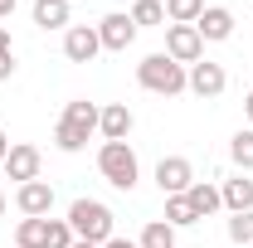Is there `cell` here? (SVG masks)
<instances>
[{"instance_id": "1", "label": "cell", "mask_w": 253, "mask_h": 248, "mask_svg": "<svg viewBox=\"0 0 253 248\" xmlns=\"http://www.w3.org/2000/svg\"><path fill=\"white\" fill-rule=\"evenodd\" d=\"M136 83L146 88V93H161V97H175L190 88V68L185 63H175L170 54H146V59L136 63Z\"/></svg>"}, {"instance_id": "2", "label": "cell", "mask_w": 253, "mask_h": 248, "mask_svg": "<svg viewBox=\"0 0 253 248\" xmlns=\"http://www.w3.org/2000/svg\"><path fill=\"white\" fill-rule=\"evenodd\" d=\"M68 229H73V239H83V244H107V239L117 234V219H112V209H107L102 200H73V205H68Z\"/></svg>"}, {"instance_id": "3", "label": "cell", "mask_w": 253, "mask_h": 248, "mask_svg": "<svg viewBox=\"0 0 253 248\" xmlns=\"http://www.w3.org/2000/svg\"><path fill=\"white\" fill-rule=\"evenodd\" d=\"M97 170H102V180H107L112 190H136V180H141L136 151H131L126 141H102V151H97Z\"/></svg>"}, {"instance_id": "4", "label": "cell", "mask_w": 253, "mask_h": 248, "mask_svg": "<svg viewBox=\"0 0 253 248\" xmlns=\"http://www.w3.org/2000/svg\"><path fill=\"white\" fill-rule=\"evenodd\" d=\"M166 54L175 63H200L205 59V39H200V30L195 25H166Z\"/></svg>"}, {"instance_id": "5", "label": "cell", "mask_w": 253, "mask_h": 248, "mask_svg": "<svg viewBox=\"0 0 253 248\" xmlns=\"http://www.w3.org/2000/svg\"><path fill=\"white\" fill-rule=\"evenodd\" d=\"M156 185H161V195H185L195 185V165L185 156H161L156 161Z\"/></svg>"}, {"instance_id": "6", "label": "cell", "mask_w": 253, "mask_h": 248, "mask_svg": "<svg viewBox=\"0 0 253 248\" xmlns=\"http://www.w3.org/2000/svg\"><path fill=\"white\" fill-rule=\"evenodd\" d=\"M63 54H68V63H93L97 54H102L97 25H68V34H63Z\"/></svg>"}, {"instance_id": "7", "label": "cell", "mask_w": 253, "mask_h": 248, "mask_svg": "<svg viewBox=\"0 0 253 248\" xmlns=\"http://www.w3.org/2000/svg\"><path fill=\"white\" fill-rule=\"evenodd\" d=\"M97 39H102V49H112V54H126V49H131V39H136V25H131V15H122V10L102 15V25H97Z\"/></svg>"}, {"instance_id": "8", "label": "cell", "mask_w": 253, "mask_h": 248, "mask_svg": "<svg viewBox=\"0 0 253 248\" xmlns=\"http://www.w3.org/2000/svg\"><path fill=\"white\" fill-rule=\"evenodd\" d=\"M15 205H20L25 219H49V209H54V185L49 180H30V185L15 190Z\"/></svg>"}, {"instance_id": "9", "label": "cell", "mask_w": 253, "mask_h": 248, "mask_svg": "<svg viewBox=\"0 0 253 248\" xmlns=\"http://www.w3.org/2000/svg\"><path fill=\"white\" fill-rule=\"evenodd\" d=\"M224 88H229V73H224V63H210V59L190 63V93H195V97H219Z\"/></svg>"}, {"instance_id": "10", "label": "cell", "mask_w": 253, "mask_h": 248, "mask_svg": "<svg viewBox=\"0 0 253 248\" xmlns=\"http://www.w3.org/2000/svg\"><path fill=\"white\" fill-rule=\"evenodd\" d=\"M131 126H136V117H131V107H126V102H107V107H102V117H97L102 141H126V136H131Z\"/></svg>"}, {"instance_id": "11", "label": "cell", "mask_w": 253, "mask_h": 248, "mask_svg": "<svg viewBox=\"0 0 253 248\" xmlns=\"http://www.w3.org/2000/svg\"><path fill=\"white\" fill-rule=\"evenodd\" d=\"M5 170H10V180H20V185L39 180V146L15 141V146H10V156H5Z\"/></svg>"}, {"instance_id": "12", "label": "cell", "mask_w": 253, "mask_h": 248, "mask_svg": "<svg viewBox=\"0 0 253 248\" xmlns=\"http://www.w3.org/2000/svg\"><path fill=\"white\" fill-rule=\"evenodd\" d=\"M195 30H200L205 44H219V39L234 34V10H224V5H205V15L195 20Z\"/></svg>"}, {"instance_id": "13", "label": "cell", "mask_w": 253, "mask_h": 248, "mask_svg": "<svg viewBox=\"0 0 253 248\" xmlns=\"http://www.w3.org/2000/svg\"><path fill=\"white\" fill-rule=\"evenodd\" d=\"M97 117H102V107H97V102H88V97H73V102L63 107V122L78 126L83 136H93V131H97Z\"/></svg>"}, {"instance_id": "14", "label": "cell", "mask_w": 253, "mask_h": 248, "mask_svg": "<svg viewBox=\"0 0 253 248\" xmlns=\"http://www.w3.org/2000/svg\"><path fill=\"white\" fill-rule=\"evenodd\" d=\"M185 200H190V209H195V219H210V214H219V209H224L219 185H205V180H195V185L185 190Z\"/></svg>"}, {"instance_id": "15", "label": "cell", "mask_w": 253, "mask_h": 248, "mask_svg": "<svg viewBox=\"0 0 253 248\" xmlns=\"http://www.w3.org/2000/svg\"><path fill=\"white\" fill-rule=\"evenodd\" d=\"M219 200H224V209H234V214L253 209V180H249V175H234V180H224V185H219Z\"/></svg>"}, {"instance_id": "16", "label": "cell", "mask_w": 253, "mask_h": 248, "mask_svg": "<svg viewBox=\"0 0 253 248\" xmlns=\"http://www.w3.org/2000/svg\"><path fill=\"white\" fill-rule=\"evenodd\" d=\"M73 0H34V25L39 30H68V10Z\"/></svg>"}, {"instance_id": "17", "label": "cell", "mask_w": 253, "mask_h": 248, "mask_svg": "<svg viewBox=\"0 0 253 248\" xmlns=\"http://www.w3.org/2000/svg\"><path fill=\"white\" fill-rule=\"evenodd\" d=\"M126 15L136 30H156V25H166V0H136Z\"/></svg>"}, {"instance_id": "18", "label": "cell", "mask_w": 253, "mask_h": 248, "mask_svg": "<svg viewBox=\"0 0 253 248\" xmlns=\"http://www.w3.org/2000/svg\"><path fill=\"white\" fill-rule=\"evenodd\" d=\"M15 244L20 248H49V219H20Z\"/></svg>"}, {"instance_id": "19", "label": "cell", "mask_w": 253, "mask_h": 248, "mask_svg": "<svg viewBox=\"0 0 253 248\" xmlns=\"http://www.w3.org/2000/svg\"><path fill=\"white\" fill-rule=\"evenodd\" d=\"M166 224H170V229H190V224H200L185 195H166Z\"/></svg>"}, {"instance_id": "20", "label": "cell", "mask_w": 253, "mask_h": 248, "mask_svg": "<svg viewBox=\"0 0 253 248\" xmlns=\"http://www.w3.org/2000/svg\"><path fill=\"white\" fill-rule=\"evenodd\" d=\"M141 248H175V229L166 224V219H151L146 229H141V239H136Z\"/></svg>"}, {"instance_id": "21", "label": "cell", "mask_w": 253, "mask_h": 248, "mask_svg": "<svg viewBox=\"0 0 253 248\" xmlns=\"http://www.w3.org/2000/svg\"><path fill=\"white\" fill-rule=\"evenodd\" d=\"M205 15V0H166V20L170 25H195Z\"/></svg>"}, {"instance_id": "22", "label": "cell", "mask_w": 253, "mask_h": 248, "mask_svg": "<svg viewBox=\"0 0 253 248\" xmlns=\"http://www.w3.org/2000/svg\"><path fill=\"white\" fill-rule=\"evenodd\" d=\"M229 156H234V165H239V170H253V126L234 131V141H229Z\"/></svg>"}, {"instance_id": "23", "label": "cell", "mask_w": 253, "mask_h": 248, "mask_svg": "<svg viewBox=\"0 0 253 248\" xmlns=\"http://www.w3.org/2000/svg\"><path fill=\"white\" fill-rule=\"evenodd\" d=\"M54 146L73 156V151H83V146H88V136H83L78 126H68V122H63V117H59V126H54Z\"/></svg>"}, {"instance_id": "24", "label": "cell", "mask_w": 253, "mask_h": 248, "mask_svg": "<svg viewBox=\"0 0 253 248\" xmlns=\"http://www.w3.org/2000/svg\"><path fill=\"white\" fill-rule=\"evenodd\" d=\"M229 239H234V244H253V209L229 219Z\"/></svg>"}, {"instance_id": "25", "label": "cell", "mask_w": 253, "mask_h": 248, "mask_svg": "<svg viewBox=\"0 0 253 248\" xmlns=\"http://www.w3.org/2000/svg\"><path fill=\"white\" fill-rule=\"evenodd\" d=\"M73 229H68V219H49V248H73Z\"/></svg>"}, {"instance_id": "26", "label": "cell", "mask_w": 253, "mask_h": 248, "mask_svg": "<svg viewBox=\"0 0 253 248\" xmlns=\"http://www.w3.org/2000/svg\"><path fill=\"white\" fill-rule=\"evenodd\" d=\"M15 78V54H0V83Z\"/></svg>"}, {"instance_id": "27", "label": "cell", "mask_w": 253, "mask_h": 248, "mask_svg": "<svg viewBox=\"0 0 253 248\" xmlns=\"http://www.w3.org/2000/svg\"><path fill=\"white\" fill-rule=\"evenodd\" d=\"M102 248H141V244H131V239H117V234H112V239H107Z\"/></svg>"}, {"instance_id": "28", "label": "cell", "mask_w": 253, "mask_h": 248, "mask_svg": "<svg viewBox=\"0 0 253 248\" xmlns=\"http://www.w3.org/2000/svg\"><path fill=\"white\" fill-rule=\"evenodd\" d=\"M0 54H15V49H10V30H5V25H0Z\"/></svg>"}, {"instance_id": "29", "label": "cell", "mask_w": 253, "mask_h": 248, "mask_svg": "<svg viewBox=\"0 0 253 248\" xmlns=\"http://www.w3.org/2000/svg\"><path fill=\"white\" fill-rule=\"evenodd\" d=\"M5 156H10V136L0 131V165H5Z\"/></svg>"}, {"instance_id": "30", "label": "cell", "mask_w": 253, "mask_h": 248, "mask_svg": "<svg viewBox=\"0 0 253 248\" xmlns=\"http://www.w3.org/2000/svg\"><path fill=\"white\" fill-rule=\"evenodd\" d=\"M5 15H15V0H0V20H5Z\"/></svg>"}, {"instance_id": "31", "label": "cell", "mask_w": 253, "mask_h": 248, "mask_svg": "<svg viewBox=\"0 0 253 248\" xmlns=\"http://www.w3.org/2000/svg\"><path fill=\"white\" fill-rule=\"evenodd\" d=\"M244 112H249V122H253V93H249V97H244Z\"/></svg>"}, {"instance_id": "32", "label": "cell", "mask_w": 253, "mask_h": 248, "mask_svg": "<svg viewBox=\"0 0 253 248\" xmlns=\"http://www.w3.org/2000/svg\"><path fill=\"white\" fill-rule=\"evenodd\" d=\"M73 248H102V244H83V239H78V244H73Z\"/></svg>"}, {"instance_id": "33", "label": "cell", "mask_w": 253, "mask_h": 248, "mask_svg": "<svg viewBox=\"0 0 253 248\" xmlns=\"http://www.w3.org/2000/svg\"><path fill=\"white\" fill-rule=\"evenodd\" d=\"M0 214H5V195H0Z\"/></svg>"}, {"instance_id": "34", "label": "cell", "mask_w": 253, "mask_h": 248, "mask_svg": "<svg viewBox=\"0 0 253 248\" xmlns=\"http://www.w3.org/2000/svg\"><path fill=\"white\" fill-rule=\"evenodd\" d=\"M249 248H253V244H249Z\"/></svg>"}]
</instances>
